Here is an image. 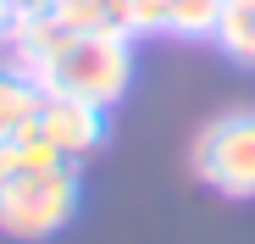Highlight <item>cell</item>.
<instances>
[{"mask_svg":"<svg viewBox=\"0 0 255 244\" xmlns=\"http://www.w3.org/2000/svg\"><path fill=\"white\" fill-rule=\"evenodd\" d=\"M133 39L128 33H111V28H95V33H56L45 56H33L28 72L45 95H78V100H95V106H117L133 84Z\"/></svg>","mask_w":255,"mask_h":244,"instance_id":"1","label":"cell"},{"mask_svg":"<svg viewBox=\"0 0 255 244\" xmlns=\"http://www.w3.org/2000/svg\"><path fill=\"white\" fill-rule=\"evenodd\" d=\"M78 217V167L56 161L39 172H11L0 183V233L6 239H50Z\"/></svg>","mask_w":255,"mask_h":244,"instance_id":"2","label":"cell"},{"mask_svg":"<svg viewBox=\"0 0 255 244\" xmlns=\"http://www.w3.org/2000/svg\"><path fill=\"white\" fill-rule=\"evenodd\" d=\"M194 178L228 200H255V111H222L200 128Z\"/></svg>","mask_w":255,"mask_h":244,"instance_id":"3","label":"cell"},{"mask_svg":"<svg viewBox=\"0 0 255 244\" xmlns=\"http://www.w3.org/2000/svg\"><path fill=\"white\" fill-rule=\"evenodd\" d=\"M39 128H45V139L67 161H78V155H89L106 139V106L78 100V95H45V106H39Z\"/></svg>","mask_w":255,"mask_h":244,"instance_id":"4","label":"cell"},{"mask_svg":"<svg viewBox=\"0 0 255 244\" xmlns=\"http://www.w3.org/2000/svg\"><path fill=\"white\" fill-rule=\"evenodd\" d=\"M39 106H45V89L17 67H0V139H11L17 128L39 122Z\"/></svg>","mask_w":255,"mask_h":244,"instance_id":"5","label":"cell"},{"mask_svg":"<svg viewBox=\"0 0 255 244\" xmlns=\"http://www.w3.org/2000/svg\"><path fill=\"white\" fill-rule=\"evenodd\" d=\"M45 11H50L67 33H95V28L128 33V28H122V0H50Z\"/></svg>","mask_w":255,"mask_h":244,"instance_id":"6","label":"cell"},{"mask_svg":"<svg viewBox=\"0 0 255 244\" xmlns=\"http://www.w3.org/2000/svg\"><path fill=\"white\" fill-rule=\"evenodd\" d=\"M222 50L244 67H255V0H222V22H217Z\"/></svg>","mask_w":255,"mask_h":244,"instance_id":"7","label":"cell"},{"mask_svg":"<svg viewBox=\"0 0 255 244\" xmlns=\"http://www.w3.org/2000/svg\"><path fill=\"white\" fill-rule=\"evenodd\" d=\"M217 22H222V0H172V11H166V33L178 39H217Z\"/></svg>","mask_w":255,"mask_h":244,"instance_id":"8","label":"cell"},{"mask_svg":"<svg viewBox=\"0 0 255 244\" xmlns=\"http://www.w3.org/2000/svg\"><path fill=\"white\" fill-rule=\"evenodd\" d=\"M11 150H17V172H39V167H56V161H67V155L45 139V128H39V122H28V128L11 133Z\"/></svg>","mask_w":255,"mask_h":244,"instance_id":"9","label":"cell"},{"mask_svg":"<svg viewBox=\"0 0 255 244\" xmlns=\"http://www.w3.org/2000/svg\"><path fill=\"white\" fill-rule=\"evenodd\" d=\"M166 11H172V0H122L128 39H133V33H166Z\"/></svg>","mask_w":255,"mask_h":244,"instance_id":"10","label":"cell"},{"mask_svg":"<svg viewBox=\"0 0 255 244\" xmlns=\"http://www.w3.org/2000/svg\"><path fill=\"white\" fill-rule=\"evenodd\" d=\"M17 172V150H11V139H0V183H6Z\"/></svg>","mask_w":255,"mask_h":244,"instance_id":"11","label":"cell"},{"mask_svg":"<svg viewBox=\"0 0 255 244\" xmlns=\"http://www.w3.org/2000/svg\"><path fill=\"white\" fill-rule=\"evenodd\" d=\"M0 6H11V17H28V11H45L50 0H0Z\"/></svg>","mask_w":255,"mask_h":244,"instance_id":"12","label":"cell"},{"mask_svg":"<svg viewBox=\"0 0 255 244\" xmlns=\"http://www.w3.org/2000/svg\"><path fill=\"white\" fill-rule=\"evenodd\" d=\"M11 22H17V17H11V6H0V45H6V33H11Z\"/></svg>","mask_w":255,"mask_h":244,"instance_id":"13","label":"cell"}]
</instances>
